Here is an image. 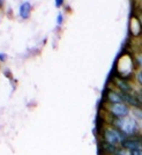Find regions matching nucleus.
I'll return each instance as SVG.
<instances>
[{
    "label": "nucleus",
    "instance_id": "f257e3e1",
    "mask_svg": "<svg viewBox=\"0 0 142 155\" xmlns=\"http://www.w3.org/2000/svg\"><path fill=\"white\" fill-rule=\"evenodd\" d=\"M105 117H106L105 123L115 126L120 132H123L126 137H134L141 133L140 123L132 116L125 117V118H111L105 115Z\"/></svg>",
    "mask_w": 142,
    "mask_h": 155
},
{
    "label": "nucleus",
    "instance_id": "f03ea898",
    "mask_svg": "<svg viewBox=\"0 0 142 155\" xmlns=\"http://www.w3.org/2000/svg\"><path fill=\"white\" fill-rule=\"evenodd\" d=\"M136 70L134 58H133V53L132 52H125L123 53L118 60H117V73L116 75L127 80L134 81V74Z\"/></svg>",
    "mask_w": 142,
    "mask_h": 155
},
{
    "label": "nucleus",
    "instance_id": "7ed1b4c3",
    "mask_svg": "<svg viewBox=\"0 0 142 155\" xmlns=\"http://www.w3.org/2000/svg\"><path fill=\"white\" fill-rule=\"evenodd\" d=\"M98 134H99V141L106 142V143H110V145H113L117 147H120L121 142L126 138V136L123 132H120L115 126L106 123H104L99 127V133Z\"/></svg>",
    "mask_w": 142,
    "mask_h": 155
},
{
    "label": "nucleus",
    "instance_id": "20e7f679",
    "mask_svg": "<svg viewBox=\"0 0 142 155\" xmlns=\"http://www.w3.org/2000/svg\"><path fill=\"white\" fill-rule=\"evenodd\" d=\"M131 108L126 103L104 104L103 111L111 118H125L131 116Z\"/></svg>",
    "mask_w": 142,
    "mask_h": 155
},
{
    "label": "nucleus",
    "instance_id": "39448f33",
    "mask_svg": "<svg viewBox=\"0 0 142 155\" xmlns=\"http://www.w3.org/2000/svg\"><path fill=\"white\" fill-rule=\"evenodd\" d=\"M110 86H112L113 88H116L117 91H119L120 93H135L137 86L135 84L134 81L132 80H127V79H124L118 75H115L111 80Z\"/></svg>",
    "mask_w": 142,
    "mask_h": 155
},
{
    "label": "nucleus",
    "instance_id": "423d86ee",
    "mask_svg": "<svg viewBox=\"0 0 142 155\" xmlns=\"http://www.w3.org/2000/svg\"><path fill=\"white\" fill-rule=\"evenodd\" d=\"M128 30H129L131 36H132L133 38H139L142 35V23L136 13L132 14V16H131V19H129Z\"/></svg>",
    "mask_w": 142,
    "mask_h": 155
},
{
    "label": "nucleus",
    "instance_id": "0eeeda50",
    "mask_svg": "<svg viewBox=\"0 0 142 155\" xmlns=\"http://www.w3.org/2000/svg\"><path fill=\"white\" fill-rule=\"evenodd\" d=\"M117 103H124L121 93L117 91L116 88H113L110 86L104 94V104H117Z\"/></svg>",
    "mask_w": 142,
    "mask_h": 155
},
{
    "label": "nucleus",
    "instance_id": "6e6552de",
    "mask_svg": "<svg viewBox=\"0 0 142 155\" xmlns=\"http://www.w3.org/2000/svg\"><path fill=\"white\" fill-rule=\"evenodd\" d=\"M120 147L127 149L129 152H133L137 148H141L142 147V134H137L134 137H126L125 140L121 142Z\"/></svg>",
    "mask_w": 142,
    "mask_h": 155
},
{
    "label": "nucleus",
    "instance_id": "1a4fd4ad",
    "mask_svg": "<svg viewBox=\"0 0 142 155\" xmlns=\"http://www.w3.org/2000/svg\"><path fill=\"white\" fill-rule=\"evenodd\" d=\"M121 97H123V101L124 103H126L128 105L129 108H137V107H142L139 98H137V95H136V91L135 93H121Z\"/></svg>",
    "mask_w": 142,
    "mask_h": 155
},
{
    "label": "nucleus",
    "instance_id": "9d476101",
    "mask_svg": "<svg viewBox=\"0 0 142 155\" xmlns=\"http://www.w3.org/2000/svg\"><path fill=\"white\" fill-rule=\"evenodd\" d=\"M119 147L110 145V143H106V142L99 141V152L102 155H113L118 150Z\"/></svg>",
    "mask_w": 142,
    "mask_h": 155
},
{
    "label": "nucleus",
    "instance_id": "9b49d317",
    "mask_svg": "<svg viewBox=\"0 0 142 155\" xmlns=\"http://www.w3.org/2000/svg\"><path fill=\"white\" fill-rule=\"evenodd\" d=\"M31 14V4L29 1H24L20 6V16L23 20H28Z\"/></svg>",
    "mask_w": 142,
    "mask_h": 155
},
{
    "label": "nucleus",
    "instance_id": "f8f14e48",
    "mask_svg": "<svg viewBox=\"0 0 142 155\" xmlns=\"http://www.w3.org/2000/svg\"><path fill=\"white\" fill-rule=\"evenodd\" d=\"M132 53H133V58H134L136 70L142 71V49H136Z\"/></svg>",
    "mask_w": 142,
    "mask_h": 155
},
{
    "label": "nucleus",
    "instance_id": "ddd939ff",
    "mask_svg": "<svg viewBox=\"0 0 142 155\" xmlns=\"http://www.w3.org/2000/svg\"><path fill=\"white\" fill-rule=\"evenodd\" d=\"M131 116L135 118L139 123H142V107H137V108H132L131 110Z\"/></svg>",
    "mask_w": 142,
    "mask_h": 155
},
{
    "label": "nucleus",
    "instance_id": "4468645a",
    "mask_svg": "<svg viewBox=\"0 0 142 155\" xmlns=\"http://www.w3.org/2000/svg\"><path fill=\"white\" fill-rule=\"evenodd\" d=\"M134 82L139 88H142V71H136L134 74Z\"/></svg>",
    "mask_w": 142,
    "mask_h": 155
},
{
    "label": "nucleus",
    "instance_id": "2eb2a0df",
    "mask_svg": "<svg viewBox=\"0 0 142 155\" xmlns=\"http://www.w3.org/2000/svg\"><path fill=\"white\" fill-rule=\"evenodd\" d=\"M113 155H132V152H129V150L123 148V147H119L118 150Z\"/></svg>",
    "mask_w": 142,
    "mask_h": 155
},
{
    "label": "nucleus",
    "instance_id": "dca6fc26",
    "mask_svg": "<svg viewBox=\"0 0 142 155\" xmlns=\"http://www.w3.org/2000/svg\"><path fill=\"white\" fill-rule=\"evenodd\" d=\"M64 21H65L64 14H63V12H59L58 15H57V25H58L59 27L63 26V25H64Z\"/></svg>",
    "mask_w": 142,
    "mask_h": 155
},
{
    "label": "nucleus",
    "instance_id": "f3484780",
    "mask_svg": "<svg viewBox=\"0 0 142 155\" xmlns=\"http://www.w3.org/2000/svg\"><path fill=\"white\" fill-rule=\"evenodd\" d=\"M136 95H137V98L142 105V88H139V87L136 88Z\"/></svg>",
    "mask_w": 142,
    "mask_h": 155
},
{
    "label": "nucleus",
    "instance_id": "a211bd4d",
    "mask_svg": "<svg viewBox=\"0 0 142 155\" xmlns=\"http://www.w3.org/2000/svg\"><path fill=\"white\" fill-rule=\"evenodd\" d=\"M54 4H56L57 8H60L65 5V0H54Z\"/></svg>",
    "mask_w": 142,
    "mask_h": 155
},
{
    "label": "nucleus",
    "instance_id": "6ab92c4d",
    "mask_svg": "<svg viewBox=\"0 0 142 155\" xmlns=\"http://www.w3.org/2000/svg\"><path fill=\"white\" fill-rule=\"evenodd\" d=\"M135 5L137 11H142V0H135Z\"/></svg>",
    "mask_w": 142,
    "mask_h": 155
},
{
    "label": "nucleus",
    "instance_id": "aec40b11",
    "mask_svg": "<svg viewBox=\"0 0 142 155\" xmlns=\"http://www.w3.org/2000/svg\"><path fill=\"white\" fill-rule=\"evenodd\" d=\"M132 155H142V147L141 148H137L135 150L132 152Z\"/></svg>",
    "mask_w": 142,
    "mask_h": 155
},
{
    "label": "nucleus",
    "instance_id": "412c9836",
    "mask_svg": "<svg viewBox=\"0 0 142 155\" xmlns=\"http://www.w3.org/2000/svg\"><path fill=\"white\" fill-rule=\"evenodd\" d=\"M137 39V46L140 48V49H142V35L139 37V38H136Z\"/></svg>",
    "mask_w": 142,
    "mask_h": 155
},
{
    "label": "nucleus",
    "instance_id": "4be33fe9",
    "mask_svg": "<svg viewBox=\"0 0 142 155\" xmlns=\"http://www.w3.org/2000/svg\"><path fill=\"white\" fill-rule=\"evenodd\" d=\"M7 58V56L5 53H0V61H5Z\"/></svg>",
    "mask_w": 142,
    "mask_h": 155
},
{
    "label": "nucleus",
    "instance_id": "5701e85b",
    "mask_svg": "<svg viewBox=\"0 0 142 155\" xmlns=\"http://www.w3.org/2000/svg\"><path fill=\"white\" fill-rule=\"evenodd\" d=\"M136 14H137V16H139V19H140V21H141L142 23V11H137L136 9Z\"/></svg>",
    "mask_w": 142,
    "mask_h": 155
},
{
    "label": "nucleus",
    "instance_id": "b1692460",
    "mask_svg": "<svg viewBox=\"0 0 142 155\" xmlns=\"http://www.w3.org/2000/svg\"><path fill=\"white\" fill-rule=\"evenodd\" d=\"M140 131H141V134H142V123H140Z\"/></svg>",
    "mask_w": 142,
    "mask_h": 155
},
{
    "label": "nucleus",
    "instance_id": "393cba45",
    "mask_svg": "<svg viewBox=\"0 0 142 155\" xmlns=\"http://www.w3.org/2000/svg\"><path fill=\"white\" fill-rule=\"evenodd\" d=\"M2 7V0H0V8Z\"/></svg>",
    "mask_w": 142,
    "mask_h": 155
}]
</instances>
